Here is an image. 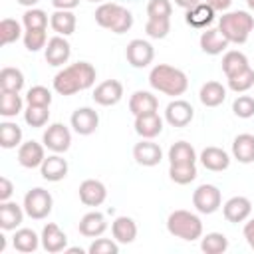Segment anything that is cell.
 <instances>
[{
    "instance_id": "obj_19",
    "label": "cell",
    "mask_w": 254,
    "mask_h": 254,
    "mask_svg": "<svg viewBox=\"0 0 254 254\" xmlns=\"http://www.w3.org/2000/svg\"><path fill=\"white\" fill-rule=\"evenodd\" d=\"M135 131L143 139H155L163 131V119L157 111L153 113H143L135 117Z\"/></svg>"
},
{
    "instance_id": "obj_31",
    "label": "cell",
    "mask_w": 254,
    "mask_h": 254,
    "mask_svg": "<svg viewBox=\"0 0 254 254\" xmlns=\"http://www.w3.org/2000/svg\"><path fill=\"white\" fill-rule=\"evenodd\" d=\"M169 163L171 165H194L196 163V151L187 141H177L169 149Z\"/></svg>"
},
{
    "instance_id": "obj_29",
    "label": "cell",
    "mask_w": 254,
    "mask_h": 254,
    "mask_svg": "<svg viewBox=\"0 0 254 254\" xmlns=\"http://www.w3.org/2000/svg\"><path fill=\"white\" fill-rule=\"evenodd\" d=\"M75 14L71 10H56L50 16V26L58 36H71L75 32Z\"/></svg>"
},
{
    "instance_id": "obj_52",
    "label": "cell",
    "mask_w": 254,
    "mask_h": 254,
    "mask_svg": "<svg viewBox=\"0 0 254 254\" xmlns=\"http://www.w3.org/2000/svg\"><path fill=\"white\" fill-rule=\"evenodd\" d=\"M216 12H226L228 8H230V4H232V0H206Z\"/></svg>"
},
{
    "instance_id": "obj_17",
    "label": "cell",
    "mask_w": 254,
    "mask_h": 254,
    "mask_svg": "<svg viewBox=\"0 0 254 254\" xmlns=\"http://www.w3.org/2000/svg\"><path fill=\"white\" fill-rule=\"evenodd\" d=\"M252 212V202L246 196H232L224 202L222 214L228 222H244Z\"/></svg>"
},
{
    "instance_id": "obj_44",
    "label": "cell",
    "mask_w": 254,
    "mask_h": 254,
    "mask_svg": "<svg viewBox=\"0 0 254 254\" xmlns=\"http://www.w3.org/2000/svg\"><path fill=\"white\" fill-rule=\"evenodd\" d=\"M24 121L30 127H44L50 121V109L38 107V105H28V109L24 111Z\"/></svg>"
},
{
    "instance_id": "obj_10",
    "label": "cell",
    "mask_w": 254,
    "mask_h": 254,
    "mask_svg": "<svg viewBox=\"0 0 254 254\" xmlns=\"http://www.w3.org/2000/svg\"><path fill=\"white\" fill-rule=\"evenodd\" d=\"M69 56H71V46L65 40V36H54L48 40V44L44 48V58L50 65L60 67V65L67 64Z\"/></svg>"
},
{
    "instance_id": "obj_11",
    "label": "cell",
    "mask_w": 254,
    "mask_h": 254,
    "mask_svg": "<svg viewBox=\"0 0 254 254\" xmlns=\"http://www.w3.org/2000/svg\"><path fill=\"white\" fill-rule=\"evenodd\" d=\"M93 101L97 105H103V107H111V105H117L123 97V85L121 81L117 79H105L101 81L95 89H93Z\"/></svg>"
},
{
    "instance_id": "obj_15",
    "label": "cell",
    "mask_w": 254,
    "mask_h": 254,
    "mask_svg": "<svg viewBox=\"0 0 254 254\" xmlns=\"http://www.w3.org/2000/svg\"><path fill=\"white\" fill-rule=\"evenodd\" d=\"M133 159L143 167H155L163 161V151L151 139H143L133 147Z\"/></svg>"
},
{
    "instance_id": "obj_45",
    "label": "cell",
    "mask_w": 254,
    "mask_h": 254,
    "mask_svg": "<svg viewBox=\"0 0 254 254\" xmlns=\"http://www.w3.org/2000/svg\"><path fill=\"white\" fill-rule=\"evenodd\" d=\"M22 40H24V46L28 52H40L48 44L46 30H26Z\"/></svg>"
},
{
    "instance_id": "obj_35",
    "label": "cell",
    "mask_w": 254,
    "mask_h": 254,
    "mask_svg": "<svg viewBox=\"0 0 254 254\" xmlns=\"http://www.w3.org/2000/svg\"><path fill=\"white\" fill-rule=\"evenodd\" d=\"M0 145L4 149H14L22 145V127L12 121L0 123Z\"/></svg>"
},
{
    "instance_id": "obj_47",
    "label": "cell",
    "mask_w": 254,
    "mask_h": 254,
    "mask_svg": "<svg viewBox=\"0 0 254 254\" xmlns=\"http://www.w3.org/2000/svg\"><path fill=\"white\" fill-rule=\"evenodd\" d=\"M171 14H173L171 0H149V4H147L149 18H171Z\"/></svg>"
},
{
    "instance_id": "obj_30",
    "label": "cell",
    "mask_w": 254,
    "mask_h": 254,
    "mask_svg": "<svg viewBox=\"0 0 254 254\" xmlns=\"http://www.w3.org/2000/svg\"><path fill=\"white\" fill-rule=\"evenodd\" d=\"M198 99L206 107H218L226 99V87L218 81H206L198 91Z\"/></svg>"
},
{
    "instance_id": "obj_25",
    "label": "cell",
    "mask_w": 254,
    "mask_h": 254,
    "mask_svg": "<svg viewBox=\"0 0 254 254\" xmlns=\"http://www.w3.org/2000/svg\"><path fill=\"white\" fill-rule=\"evenodd\" d=\"M214 12H216V10H214L208 2H200V4L192 6L190 10H187L185 20H187L189 26H192V28H196V30H202V28H206V26L212 24Z\"/></svg>"
},
{
    "instance_id": "obj_28",
    "label": "cell",
    "mask_w": 254,
    "mask_h": 254,
    "mask_svg": "<svg viewBox=\"0 0 254 254\" xmlns=\"http://www.w3.org/2000/svg\"><path fill=\"white\" fill-rule=\"evenodd\" d=\"M232 157L238 163H252L254 161V135L250 133H240L232 141Z\"/></svg>"
},
{
    "instance_id": "obj_57",
    "label": "cell",
    "mask_w": 254,
    "mask_h": 254,
    "mask_svg": "<svg viewBox=\"0 0 254 254\" xmlns=\"http://www.w3.org/2000/svg\"><path fill=\"white\" fill-rule=\"evenodd\" d=\"M89 2H101V0H89Z\"/></svg>"
},
{
    "instance_id": "obj_14",
    "label": "cell",
    "mask_w": 254,
    "mask_h": 254,
    "mask_svg": "<svg viewBox=\"0 0 254 254\" xmlns=\"http://www.w3.org/2000/svg\"><path fill=\"white\" fill-rule=\"evenodd\" d=\"M107 198V189L97 179H85L79 185V200L85 206H99Z\"/></svg>"
},
{
    "instance_id": "obj_5",
    "label": "cell",
    "mask_w": 254,
    "mask_h": 254,
    "mask_svg": "<svg viewBox=\"0 0 254 254\" xmlns=\"http://www.w3.org/2000/svg\"><path fill=\"white\" fill-rule=\"evenodd\" d=\"M167 230L175 238L192 242V240H198L202 236V222H200V218L194 212L179 208V210H173L169 214V218H167Z\"/></svg>"
},
{
    "instance_id": "obj_36",
    "label": "cell",
    "mask_w": 254,
    "mask_h": 254,
    "mask_svg": "<svg viewBox=\"0 0 254 254\" xmlns=\"http://www.w3.org/2000/svg\"><path fill=\"white\" fill-rule=\"evenodd\" d=\"M200 250L206 254H222L228 250V238L222 232H208L200 236Z\"/></svg>"
},
{
    "instance_id": "obj_38",
    "label": "cell",
    "mask_w": 254,
    "mask_h": 254,
    "mask_svg": "<svg viewBox=\"0 0 254 254\" xmlns=\"http://www.w3.org/2000/svg\"><path fill=\"white\" fill-rule=\"evenodd\" d=\"M24 99L20 97V93H12V91H2L0 97V115L2 117H16L22 111Z\"/></svg>"
},
{
    "instance_id": "obj_33",
    "label": "cell",
    "mask_w": 254,
    "mask_h": 254,
    "mask_svg": "<svg viewBox=\"0 0 254 254\" xmlns=\"http://www.w3.org/2000/svg\"><path fill=\"white\" fill-rule=\"evenodd\" d=\"M40 240H42V238H40L32 228H18V230L14 232V236H12L14 248H16L18 252H24V254L38 250Z\"/></svg>"
},
{
    "instance_id": "obj_27",
    "label": "cell",
    "mask_w": 254,
    "mask_h": 254,
    "mask_svg": "<svg viewBox=\"0 0 254 254\" xmlns=\"http://www.w3.org/2000/svg\"><path fill=\"white\" fill-rule=\"evenodd\" d=\"M159 109V99L151 91H135L129 97V111L137 117L143 113H153Z\"/></svg>"
},
{
    "instance_id": "obj_55",
    "label": "cell",
    "mask_w": 254,
    "mask_h": 254,
    "mask_svg": "<svg viewBox=\"0 0 254 254\" xmlns=\"http://www.w3.org/2000/svg\"><path fill=\"white\" fill-rule=\"evenodd\" d=\"M4 248H6V236L0 234V252H4Z\"/></svg>"
},
{
    "instance_id": "obj_26",
    "label": "cell",
    "mask_w": 254,
    "mask_h": 254,
    "mask_svg": "<svg viewBox=\"0 0 254 254\" xmlns=\"http://www.w3.org/2000/svg\"><path fill=\"white\" fill-rule=\"evenodd\" d=\"M111 234L119 244H131L137 238V224L131 216H117L111 224Z\"/></svg>"
},
{
    "instance_id": "obj_40",
    "label": "cell",
    "mask_w": 254,
    "mask_h": 254,
    "mask_svg": "<svg viewBox=\"0 0 254 254\" xmlns=\"http://www.w3.org/2000/svg\"><path fill=\"white\" fill-rule=\"evenodd\" d=\"M22 24L26 30H46L48 28V14L40 8H28L22 16Z\"/></svg>"
},
{
    "instance_id": "obj_18",
    "label": "cell",
    "mask_w": 254,
    "mask_h": 254,
    "mask_svg": "<svg viewBox=\"0 0 254 254\" xmlns=\"http://www.w3.org/2000/svg\"><path fill=\"white\" fill-rule=\"evenodd\" d=\"M44 145H40L38 141H26L18 147V163L24 169H36L44 163Z\"/></svg>"
},
{
    "instance_id": "obj_34",
    "label": "cell",
    "mask_w": 254,
    "mask_h": 254,
    "mask_svg": "<svg viewBox=\"0 0 254 254\" xmlns=\"http://www.w3.org/2000/svg\"><path fill=\"white\" fill-rule=\"evenodd\" d=\"M24 87V73L18 67H2L0 71V89L20 93Z\"/></svg>"
},
{
    "instance_id": "obj_8",
    "label": "cell",
    "mask_w": 254,
    "mask_h": 254,
    "mask_svg": "<svg viewBox=\"0 0 254 254\" xmlns=\"http://www.w3.org/2000/svg\"><path fill=\"white\" fill-rule=\"evenodd\" d=\"M125 58H127L129 65L141 69V67H147V65L153 62L155 50H153V46H151L147 40L137 38V40H131V42L127 44V48H125Z\"/></svg>"
},
{
    "instance_id": "obj_1",
    "label": "cell",
    "mask_w": 254,
    "mask_h": 254,
    "mask_svg": "<svg viewBox=\"0 0 254 254\" xmlns=\"http://www.w3.org/2000/svg\"><path fill=\"white\" fill-rule=\"evenodd\" d=\"M93 83H95V67L89 62H75L60 69L54 77V89L64 97L89 89Z\"/></svg>"
},
{
    "instance_id": "obj_54",
    "label": "cell",
    "mask_w": 254,
    "mask_h": 254,
    "mask_svg": "<svg viewBox=\"0 0 254 254\" xmlns=\"http://www.w3.org/2000/svg\"><path fill=\"white\" fill-rule=\"evenodd\" d=\"M38 2H40V0H18V4H22V6H26V8H34Z\"/></svg>"
},
{
    "instance_id": "obj_50",
    "label": "cell",
    "mask_w": 254,
    "mask_h": 254,
    "mask_svg": "<svg viewBox=\"0 0 254 254\" xmlns=\"http://www.w3.org/2000/svg\"><path fill=\"white\" fill-rule=\"evenodd\" d=\"M81 0H52V6L56 10H73L79 6Z\"/></svg>"
},
{
    "instance_id": "obj_37",
    "label": "cell",
    "mask_w": 254,
    "mask_h": 254,
    "mask_svg": "<svg viewBox=\"0 0 254 254\" xmlns=\"http://www.w3.org/2000/svg\"><path fill=\"white\" fill-rule=\"evenodd\" d=\"M20 38H24L20 22L14 20V18H4L0 22V44L2 46H8V44H14Z\"/></svg>"
},
{
    "instance_id": "obj_4",
    "label": "cell",
    "mask_w": 254,
    "mask_h": 254,
    "mask_svg": "<svg viewBox=\"0 0 254 254\" xmlns=\"http://www.w3.org/2000/svg\"><path fill=\"white\" fill-rule=\"evenodd\" d=\"M93 16L101 28L111 30L113 34H125L133 26V14L117 2H103L101 6H97Z\"/></svg>"
},
{
    "instance_id": "obj_56",
    "label": "cell",
    "mask_w": 254,
    "mask_h": 254,
    "mask_svg": "<svg viewBox=\"0 0 254 254\" xmlns=\"http://www.w3.org/2000/svg\"><path fill=\"white\" fill-rule=\"evenodd\" d=\"M246 4H248V8L254 12V0H246Z\"/></svg>"
},
{
    "instance_id": "obj_21",
    "label": "cell",
    "mask_w": 254,
    "mask_h": 254,
    "mask_svg": "<svg viewBox=\"0 0 254 254\" xmlns=\"http://www.w3.org/2000/svg\"><path fill=\"white\" fill-rule=\"evenodd\" d=\"M40 173L46 181L50 183H58L62 179H65L67 175V161L64 157H60V153L50 155L44 159V163L40 165Z\"/></svg>"
},
{
    "instance_id": "obj_6",
    "label": "cell",
    "mask_w": 254,
    "mask_h": 254,
    "mask_svg": "<svg viewBox=\"0 0 254 254\" xmlns=\"http://www.w3.org/2000/svg\"><path fill=\"white\" fill-rule=\"evenodd\" d=\"M24 210L30 218L34 220H42L46 218L50 212H52V206H54V198L52 194L42 189V187H36V189H30L26 194H24Z\"/></svg>"
},
{
    "instance_id": "obj_9",
    "label": "cell",
    "mask_w": 254,
    "mask_h": 254,
    "mask_svg": "<svg viewBox=\"0 0 254 254\" xmlns=\"http://www.w3.org/2000/svg\"><path fill=\"white\" fill-rule=\"evenodd\" d=\"M44 147H48L54 153H65L71 145V133L64 123H52L44 131Z\"/></svg>"
},
{
    "instance_id": "obj_39",
    "label": "cell",
    "mask_w": 254,
    "mask_h": 254,
    "mask_svg": "<svg viewBox=\"0 0 254 254\" xmlns=\"http://www.w3.org/2000/svg\"><path fill=\"white\" fill-rule=\"evenodd\" d=\"M196 165H171L169 167V177L177 185H189L196 179Z\"/></svg>"
},
{
    "instance_id": "obj_13",
    "label": "cell",
    "mask_w": 254,
    "mask_h": 254,
    "mask_svg": "<svg viewBox=\"0 0 254 254\" xmlns=\"http://www.w3.org/2000/svg\"><path fill=\"white\" fill-rule=\"evenodd\" d=\"M71 127L77 135H91L99 125V115L91 107H77L71 113Z\"/></svg>"
},
{
    "instance_id": "obj_32",
    "label": "cell",
    "mask_w": 254,
    "mask_h": 254,
    "mask_svg": "<svg viewBox=\"0 0 254 254\" xmlns=\"http://www.w3.org/2000/svg\"><path fill=\"white\" fill-rule=\"evenodd\" d=\"M250 64H248V58L238 52V50H230L222 56V71L226 77H232V75H238L240 71L248 69Z\"/></svg>"
},
{
    "instance_id": "obj_24",
    "label": "cell",
    "mask_w": 254,
    "mask_h": 254,
    "mask_svg": "<svg viewBox=\"0 0 254 254\" xmlns=\"http://www.w3.org/2000/svg\"><path fill=\"white\" fill-rule=\"evenodd\" d=\"M105 228H107V220H105V216H103L101 212H97V210H91V212L83 214L81 220H79V224H77L79 234H83V236H87V238H97V236H101V234L105 232Z\"/></svg>"
},
{
    "instance_id": "obj_3",
    "label": "cell",
    "mask_w": 254,
    "mask_h": 254,
    "mask_svg": "<svg viewBox=\"0 0 254 254\" xmlns=\"http://www.w3.org/2000/svg\"><path fill=\"white\" fill-rule=\"evenodd\" d=\"M218 30L230 44H244L254 30V16L246 10L224 12L218 20Z\"/></svg>"
},
{
    "instance_id": "obj_51",
    "label": "cell",
    "mask_w": 254,
    "mask_h": 254,
    "mask_svg": "<svg viewBox=\"0 0 254 254\" xmlns=\"http://www.w3.org/2000/svg\"><path fill=\"white\" fill-rule=\"evenodd\" d=\"M242 234H244V238H246L248 246L254 250V218H250V220L244 224V228H242Z\"/></svg>"
},
{
    "instance_id": "obj_41",
    "label": "cell",
    "mask_w": 254,
    "mask_h": 254,
    "mask_svg": "<svg viewBox=\"0 0 254 254\" xmlns=\"http://www.w3.org/2000/svg\"><path fill=\"white\" fill-rule=\"evenodd\" d=\"M171 32V18H149L145 24V34L149 38L161 40Z\"/></svg>"
},
{
    "instance_id": "obj_22",
    "label": "cell",
    "mask_w": 254,
    "mask_h": 254,
    "mask_svg": "<svg viewBox=\"0 0 254 254\" xmlns=\"http://www.w3.org/2000/svg\"><path fill=\"white\" fill-rule=\"evenodd\" d=\"M24 206L12 202V200H4L0 202V228L2 230H16L22 220H24Z\"/></svg>"
},
{
    "instance_id": "obj_7",
    "label": "cell",
    "mask_w": 254,
    "mask_h": 254,
    "mask_svg": "<svg viewBox=\"0 0 254 254\" xmlns=\"http://www.w3.org/2000/svg\"><path fill=\"white\" fill-rule=\"evenodd\" d=\"M220 204H222V194L214 185H208V183L200 185L192 192V206L200 214H212L220 208Z\"/></svg>"
},
{
    "instance_id": "obj_42",
    "label": "cell",
    "mask_w": 254,
    "mask_h": 254,
    "mask_svg": "<svg viewBox=\"0 0 254 254\" xmlns=\"http://www.w3.org/2000/svg\"><path fill=\"white\" fill-rule=\"evenodd\" d=\"M228 79V87L236 93H244L248 91L252 85H254V69L248 67L244 71H240L238 75H232V77H226Z\"/></svg>"
},
{
    "instance_id": "obj_12",
    "label": "cell",
    "mask_w": 254,
    "mask_h": 254,
    "mask_svg": "<svg viewBox=\"0 0 254 254\" xmlns=\"http://www.w3.org/2000/svg\"><path fill=\"white\" fill-rule=\"evenodd\" d=\"M194 117V109L185 99H175L165 109V121L171 127H187Z\"/></svg>"
},
{
    "instance_id": "obj_20",
    "label": "cell",
    "mask_w": 254,
    "mask_h": 254,
    "mask_svg": "<svg viewBox=\"0 0 254 254\" xmlns=\"http://www.w3.org/2000/svg\"><path fill=\"white\" fill-rule=\"evenodd\" d=\"M198 44H200V50H202L204 54H208V56H218V54H222V52L228 48L230 42L222 36V32H220L218 28H206V30L200 34Z\"/></svg>"
},
{
    "instance_id": "obj_2",
    "label": "cell",
    "mask_w": 254,
    "mask_h": 254,
    "mask_svg": "<svg viewBox=\"0 0 254 254\" xmlns=\"http://www.w3.org/2000/svg\"><path fill=\"white\" fill-rule=\"evenodd\" d=\"M149 83L153 89L171 95V97H179L187 91L189 87V77L183 69L173 67L169 64H159L151 69L149 73Z\"/></svg>"
},
{
    "instance_id": "obj_46",
    "label": "cell",
    "mask_w": 254,
    "mask_h": 254,
    "mask_svg": "<svg viewBox=\"0 0 254 254\" xmlns=\"http://www.w3.org/2000/svg\"><path fill=\"white\" fill-rule=\"evenodd\" d=\"M232 111L240 119H248L254 115V97L250 95H238L232 103Z\"/></svg>"
},
{
    "instance_id": "obj_16",
    "label": "cell",
    "mask_w": 254,
    "mask_h": 254,
    "mask_svg": "<svg viewBox=\"0 0 254 254\" xmlns=\"http://www.w3.org/2000/svg\"><path fill=\"white\" fill-rule=\"evenodd\" d=\"M40 238H42V246H44L46 252L56 254V252H62V250L67 248V236L56 222H48L44 226Z\"/></svg>"
},
{
    "instance_id": "obj_48",
    "label": "cell",
    "mask_w": 254,
    "mask_h": 254,
    "mask_svg": "<svg viewBox=\"0 0 254 254\" xmlns=\"http://www.w3.org/2000/svg\"><path fill=\"white\" fill-rule=\"evenodd\" d=\"M89 254H117L119 252V242L117 240H109V238H95L89 248Z\"/></svg>"
},
{
    "instance_id": "obj_53",
    "label": "cell",
    "mask_w": 254,
    "mask_h": 254,
    "mask_svg": "<svg viewBox=\"0 0 254 254\" xmlns=\"http://www.w3.org/2000/svg\"><path fill=\"white\" fill-rule=\"evenodd\" d=\"M200 2H202V0H175V4L181 6V8H185V10H190L192 6L200 4Z\"/></svg>"
},
{
    "instance_id": "obj_23",
    "label": "cell",
    "mask_w": 254,
    "mask_h": 254,
    "mask_svg": "<svg viewBox=\"0 0 254 254\" xmlns=\"http://www.w3.org/2000/svg\"><path fill=\"white\" fill-rule=\"evenodd\" d=\"M198 159H200V163H202L204 169L214 171V173L226 171L228 165H230L228 153L224 149H220V147H206V149H202V153H200Z\"/></svg>"
},
{
    "instance_id": "obj_49",
    "label": "cell",
    "mask_w": 254,
    "mask_h": 254,
    "mask_svg": "<svg viewBox=\"0 0 254 254\" xmlns=\"http://www.w3.org/2000/svg\"><path fill=\"white\" fill-rule=\"evenodd\" d=\"M12 192H14V185H12V181L6 179V177H0V202L10 200Z\"/></svg>"
},
{
    "instance_id": "obj_43",
    "label": "cell",
    "mask_w": 254,
    "mask_h": 254,
    "mask_svg": "<svg viewBox=\"0 0 254 254\" xmlns=\"http://www.w3.org/2000/svg\"><path fill=\"white\" fill-rule=\"evenodd\" d=\"M26 103L28 105H38V107H50L52 103V91L44 85H34L26 93Z\"/></svg>"
}]
</instances>
